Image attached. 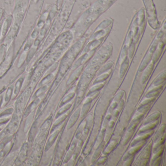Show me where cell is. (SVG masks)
Instances as JSON below:
<instances>
[{"instance_id":"obj_15","label":"cell","mask_w":166,"mask_h":166,"mask_svg":"<svg viewBox=\"0 0 166 166\" xmlns=\"http://www.w3.org/2000/svg\"><path fill=\"white\" fill-rule=\"evenodd\" d=\"M166 79V71H164L161 73L154 80L153 82V85L154 86H158L161 85L165 82Z\"/></svg>"},{"instance_id":"obj_42","label":"cell","mask_w":166,"mask_h":166,"mask_svg":"<svg viewBox=\"0 0 166 166\" xmlns=\"http://www.w3.org/2000/svg\"><path fill=\"white\" fill-rule=\"evenodd\" d=\"M84 127H82V126L78 129V132H77V133L76 135V137L77 139H79L81 138V137L82 136V133L84 130Z\"/></svg>"},{"instance_id":"obj_36","label":"cell","mask_w":166,"mask_h":166,"mask_svg":"<svg viewBox=\"0 0 166 166\" xmlns=\"http://www.w3.org/2000/svg\"><path fill=\"white\" fill-rule=\"evenodd\" d=\"M73 151L70 149V150L67 153L66 156L65 157V160H64V163H67L71 158L72 156H73Z\"/></svg>"},{"instance_id":"obj_59","label":"cell","mask_w":166,"mask_h":166,"mask_svg":"<svg viewBox=\"0 0 166 166\" xmlns=\"http://www.w3.org/2000/svg\"><path fill=\"white\" fill-rule=\"evenodd\" d=\"M1 25H0V34H1Z\"/></svg>"},{"instance_id":"obj_47","label":"cell","mask_w":166,"mask_h":166,"mask_svg":"<svg viewBox=\"0 0 166 166\" xmlns=\"http://www.w3.org/2000/svg\"><path fill=\"white\" fill-rule=\"evenodd\" d=\"M124 105V100H121L119 101V105H117V110L119 111H120L121 110H122V108L123 107Z\"/></svg>"},{"instance_id":"obj_25","label":"cell","mask_w":166,"mask_h":166,"mask_svg":"<svg viewBox=\"0 0 166 166\" xmlns=\"http://www.w3.org/2000/svg\"><path fill=\"white\" fill-rule=\"evenodd\" d=\"M104 84L103 83H100V84H98L95 85L94 86H93V87H92L89 91L88 92L87 96L91 95L92 94L94 93V92L98 91L99 90H100V89H101L102 87H103Z\"/></svg>"},{"instance_id":"obj_52","label":"cell","mask_w":166,"mask_h":166,"mask_svg":"<svg viewBox=\"0 0 166 166\" xmlns=\"http://www.w3.org/2000/svg\"><path fill=\"white\" fill-rule=\"evenodd\" d=\"M115 121H113V120H111L110 122H109V126L110 128H113V127L115 125Z\"/></svg>"},{"instance_id":"obj_57","label":"cell","mask_w":166,"mask_h":166,"mask_svg":"<svg viewBox=\"0 0 166 166\" xmlns=\"http://www.w3.org/2000/svg\"><path fill=\"white\" fill-rule=\"evenodd\" d=\"M111 117H112L111 115H108L106 116V118H107V119L108 120H110V119H111Z\"/></svg>"},{"instance_id":"obj_6","label":"cell","mask_w":166,"mask_h":166,"mask_svg":"<svg viewBox=\"0 0 166 166\" xmlns=\"http://www.w3.org/2000/svg\"><path fill=\"white\" fill-rule=\"evenodd\" d=\"M159 124V120H157L156 122H153L152 123H149L148 124H147L146 125H144L142 128L139 130L138 135H142L144 134H145L146 133L150 132L154 130V129L156 128V127Z\"/></svg>"},{"instance_id":"obj_10","label":"cell","mask_w":166,"mask_h":166,"mask_svg":"<svg viewBox=\"0 0 166 166\" xmlns=\"http://www.w3.org/2000/svg\"><path fill=\"white\" fill-rule=\"evenodd\" d=\"M19 124V119L16 115L13 116L12 121L10 122L9 125L8 126V128L6 131V132H12L15 131L18 128Z\"/></svg>"},{"instance_id":"obj_7","label":"cell","mask_w":166,"mask_h":166,"mask_svg":"<svg viewBox=\"0 0 166 166\" xmlns=\"http://www.w3.org/2000/svg\"><path fill=\"white\" fill-rule=\"evenodd\" d=\"M81 109L80 108L78 109L74 112L73 115H72L68 122L67 127V129H71L72 127H73L74 126L76 123L77 122L81 115Z\"/></svg>"},{"instance_id":"obj_1","label":"cell","mask_w":166,"mask_h":166,"mask_svg":"<svg viewBox=\"0 0 166 166\" xmlns=\"http://www.w3.org/2000/svg\"><path fill=\"white\" fill-rule=\"evenodd\" d=\"M152 149V143L150 142L141 151L136 162L133 165L135 166H147L149 163L151 156V152Z\"/></svg>"},{"instance_id":"obj_18","label":"cell","mask_w":166,"mask_h":166,"mask_svg":"<svg viewBox=\"0 0 166 166\" xmlns=\"http://www.w3.org/2000/svg\"><path fill=\"white\" fill-rule=\"evenodd\" d=\"M27 148L28 146L26 144H25L24 145V146H23L19 156V161L22 162L25 159L27 156Z\"/></svg>"},{"instance_id":"obj_38","label":"cell","mask_w":166,"mask_h":166,"mask_svg":"<svg viewBox=\"0 0 166 166\" xmlns=\"http://www.w3.org/2000/svg\"><path fill=\"white\" fill-rule=\"evenodd\" d=\"M162 156L158 157V158H157L153 162H152V166H160L162 163Z\"/></svg>"},{"instance_id":"obj_40","label":"cell","mask_w":166,"mask_h":166,"mask_svg":"<svg viewBox=\"0 0 166 166\" xmlns=\"http://www.w3.org/2000/svg\"><path fill=\"white\" fill-rule=\"evenodd\" d=\"M50 122H51V120L50 119H48L47 120L44 124L42 125L41 128V130L43 131H45L46 129H47L48 128V127L49 126V125L50 124Z\"/></svg>"},{"instance_id":"obj_43","label":"cell","mask_w":166,"mask_h":166,"mask_svg":"<svg viewBox=\"0 0 166 166\" xmlns=\"http://www.w3.org/2000/svg\"><path fill=\"white\" fill-rule=\"evenodd\" d=\"M33 115H31L27 120V121H26V124H25V132L27 131V129L29 128V126L30 125L31 122V121L32 120V119H33Z\"/></svg>"},{"instance_id":"obj_55","label":"cell","mask_w":166,"mask_h":166,"mask_svg":"<svg viewBox=\"0 0 166 166\" xmlns=\"http://www.w3.org/2000/svg\"><path fill=\"white\" fill-rule=\"evenodd\" d=\"M52 77V75H50L49 76H48L47 77V79H48L49 78H51ZM48 79H47V81ZM47 82V80L46 79H44V80L43 81V82H42V84H44V83H45L46 82Z\"/></svg>"},{"instance_id":"obj_58","label":"cell","mask_w":166,"mask_h":166,"mask_svg":"<svg viewBox=\"0 0 166 166\" xmlns=\"http://www.w3.org/2000/svg\"><path fill=\"white\" fill-rule=\"evenodd\" d=\"M2 101V97H0V105L1 104Z\"/></svg>"},{"instance_id":"obj_37","label":"cell","mask_w":166,"mask_h":166,"mask_svg":"<svg viewBox=\"0 0 166 166\" xmlns=\"http://www.w3.org/2000/svg\"><path fill=\"white\" fill-rule=\"evenodd\" d=\"M123 95H124V92L123 91L119 92L114 98V101L116 102L120 101L122 98V97L123 96Z\"/></svg>"},{"instance_id":"obj_48","label":"cell","mask_w":166,"mask_h":166,"mask_svg":"<svg viewBox=\"0 0 166 166\" xmlns=\"http://www.w3.org/2000/svg\"><path fill=\"white\" fill-rule=\"evenodd\" d=\"M77 141L74 140L71 146L70 147V149L74 151L76 149V147L77 146Z\"/></svg>"},{"instance_id":"obj_35","label":"cell","mask_w":166,"mask_h":166,"mask_svg":"<svg viewBox=\"0 0 166 166\" xmlns=\"http://www.w3.org/2000/svg\"><path fill=\"white\" fill-rule=\"evenodd\" d=\"M151 107V105H146L142 107H138L137 108V111L140 113L141 114H144L145 112H147Z\"/></svg>"},{"instance_id":"obj_46","label":"cell","mask_w":166,"mask_h":166,"mask_svg":"<svg viewBox=\"0 0 166 166\" xmlns=\"http://www.w3.org/2000/svg\"><path fill=\"white\" fill-rule=\"evenodd\" d=\"M13 112V109H7V110L3 112L1 114H0V116H4V115L11 114Z\"/></svg>"},{"instance_id":"obj_14","label":"cell","mask_w":166,"mask_h":166,"mask_svg":"<svg viewBox=\"0 0 166 166\" xmlns=\"http://www.w3.org/2000/svg\"><path fill=\"white\" fill-rule=\"evenodd\" d=\"M104 145H105V143L104 142L100 144V145L98 147V149H96L93 156L92 158V163H95V162L98 159V158L99 157V156L101 154V153L103 151V148L104 147Z\"/></svg>"},{"instance_id":"obj_13","label":"cell","mask_w":166,"mask_h":166,"mask_svg":"<svg viewBox=\"0 0 166 166\" xmlns=\"http://www.w3.org/2000/svg\"><path fill=\"white\" fill-rule=\"evenodd\" d=\"M166 126L165 124H163L159 128L156 133V135L154 138V142H156L159 139H160L165 134L166 130Z\"/></svg>"},{"instance_id":"obj_53","label":"cell","mask_w":166,"mask_h":166,"mask_svg":"<svg viewBox=\"0 0 166 166\" xmlns=\"http://www.w3.org/2000/svg\"><path fill=\"white\" fill-rule=\"evenodd\" d=\"M9 120V119H0V124H2V123H6Z\"/></svg>"},{"instance_id":"obj_31","label":"cell","mask_w":166,"mask_h":166,"mask_svg":"<svg viewBox=\"0 0 166 166\" xmlns=\"http://www.w3.org/2000/svg\"><path fill=\"white\" fill-rule=\"evenodd\" d=\"M156 100V98L155 97L152 98H147L146 100H144L140 103L139 107H142V106H144L146 105H149L152 103H153V102L154 101Z\"/></svg>"},{"instance_id":"obj_51","label":"cell","mask_w":166,"mask_h":166,"mask_svg":"<svg viewBox=\"0 0 166 166\" xmlns=\"http://www.w3.org/2000/svg\"><path fill=\"white\" fill-rule=\"evenodd\" d=\"M92 101H93V98H86V99L85 100V101L84 103H83V105L90 104V103H91Z\"/></svg>"},{"instance_id":"obj_19","label":"cell","mask_w":166,"mask_h":166,"mask_svg":"<svg viewBox=\"0 0 166 166\" xmlns=\"http://www.w3.org/2000/svg\"><path fill=\"white\" fill-rule=\"evenodd\" d=\"M152 56V55L150 54L148 55L146 58H145L144 61L142 62V63L139 69V71L140 72H142L145 70V69L148 66V65H149V62L151 61Z\"/></svg>"},{"instance_id":"obj_56","label":"cell","mask_w":166,"mask_h":166,"mask_svg":"<svg viewBox=\"0 0 166 166\" xmlns=\"http://www.w3.org/2000/svg\"><path fill=\"white\" fill-rule=\"evenodd\" d=\"M39 44H40V41H38V40H37V41H36L35 42L34 45H35V46H38Z\"/></svg>"},{"instance_id":"obj_33","label":"cell","mask_w":166,"mask_h":166,"mask_svg":"<svg viewBox=\"0 0 166 166\" xmlns=\"http://www.w3.org/2000/svg\"><path fill=\"white\" fill-rule=\"evenodd\" d=\"M113 65V63L111 62H110L108 64L105 65V66H104L99 71L98 73V75H100L101 74L103 73L104 72L106 71L107 70H108L109 69H110L111 68Z\"/></svg>"},{"instance_id":"obj_45","label":"cell","mask_w":166,"mask_h":166,"mask_svg":"<svg viewBox=\"0 0 166 166\" xmlns=\"http://www.w3.org/2000/svg\"><path fill=\"white\" fill-rule=\"evenodd\" d=\"M11 139V137H7V138H6L5 139L3 140V141L0 144V149H3L4 146L6 145V144Z\"/></svg>"},{"instance_id":"obj_4","label":"cell","mask_w":166,"mask_h":166,"mask_svg":"<svg viewBox=\"0 0 166 166\" xmlns=\"http://www.w3.org/2000/svg\"><path fill=\"white\" fill-rule=\"evenodd\" d=\"M154 132V131L153 130L150 132L146 133L145 134L142 135V136H140L139 137H136V138L134 139L131 143V146L132 147L143 142L147 141L152 136H153Z\"/></svg>"},{"instance_id":"obj_11","label":"cell","mask_w":166,"mask_h":166,"mask_svg":"<svg viewBox=\"0 0 166 166\" xmlns=\"http://www.w3.org/2000/svg\"><path fill=\"white\" fill-rule=\"evenodd\" d=\"M128 66H129V60L127 57H126L121 65L120 71H119L120 78H122L124 77L126 72L127 71Z\"/></svg>"},{"instance_id":"obj_21","label":"cell","mask_w":166,"mask_h":166,"mask_svg":"<svg viewBox=\"0 0 166 166\" xmlns=\"http://www.w3.org/2000/svg\"><path fill=\"white\" fill-rule=\"evenodd\" d=\"M116 143L115 141H113L109 144L108 146L106 148L105 151L103 152L104 155L107 156L109 154L112 152V151L116 147Z\"/></svg>"},{"instance_id":"obj_39","label":"cell","mask_w":166,"mask_h":166,"mask_svg":"<svg viewBox=\"0 0 166 166\" xmlns=\"http://www.w3.org/2000/svg\"><path fill=\"white\" fill-rule=\"evenodd\" d=\"M107 159V156L106 155H104V156H101L100 158H99L98 160L97 163L98 165L103 164L105 163Z\"/></svg>"},{"instance_id":"obj_44","label":"cell","mask_w":166,"mask_h":166,"mask_svg":"<svg viewBox=\"0 0 166 166\" xmlns=\"http://www.w3.org/2000/svg\"><path fill=\"white\" fill-rule=\"evenodd\" d=\"M46 89V87H45V86L44 87L41 88L40 89H39V90L36 92V93H35V97H39V96L41 94H42L43 93H44V92L45 91Z\"/></svg>"},{"instance_id":"obj_20","label":"cell","mask_w":166,"mask_h":166,"mask_svg":"<svg viewBox=\"0 0 166 166\" xmlns=\"http://www.w3.org/2000/svg\"><path fill=\"white\" fill-rule=\"evenodd\" d=\"M40 101V100L39 99H37L35 101H34L32 104H31L30 105H29V106L27 108L25 112V113H24V116L25 117L28 116L29 114H30L31 112H32L33 110H34V109L36 108V107L37 106V105H38V104L39 103Z\"/></svg>"},{"instance_id":"obj_12","label":"cell","mask_w":166,"mask_h":166,"mask_svg":"<svg viewBox=\"0 0 166 166\" xmlns=\"http://www.w3.org/2000/svg\"><path fill=\"white\" fill-rule=\"evenodd\" d=\"M165 140H166V136H165V134H164V136L160 139H159L158 141H157L156 142H155V144L153 148V153H156L162 147V146L164 144Z\"/></svg>"},{"instance_id":"obj_8","label":"cell","mask_w":166,"mask_h":166,"mask_svg":"<svg viewBox=\"0 0 166 166\" xmlns=\"http://www.w3.org/2000/svg\"><path fill=\"white\" fill-rule=\"evenodd\" d=\"M161 116V114L159 112H156L153 113L151 115L148 116V117L143 122V126L146 125L149 123L156 122L157 120H159L160 117Z\"/></svg>"},{"instance_id":"obj_23","label":"cell","mask_w":166,"mask_h":166,"mask_svg":"<svg viewBox=\"0 0 166 166\" xmlns=\"http://www.w3.org/2000/svg\"><path fill=\"white\" fill-rule=\"evenodd\" d=\"M23 81H24V78H20L16 82V83L15 84V89H14V94L15 95H17L19 93V92L20 91L22 85V83L23 82Z\"/></svg>"},{"instance_id":"obj_29","label":"cell","mask_w":166,"mask_h":166,"mask_svg":"<svg viewBox=\"0 0 166 166\" xmlns=\"http://www.w3.org/2000/svg\"><path fill=\"white\" fill-rule=\"evenodd\" d=\"M71 106L72 104L71 103H68L66 105H65V106H63L62 108L61 109L59 110V111L58 112V114H57V116H60V115L65 114V112H67L68 110H69L71 108Z\"/></svg>"},{"instance_id":"obj_3","label":"cell","mask_w":166,"mask_h":166,"mask_svg":"<svg viewBox=\"0 0 166 166\" xmlns=\"http://www.w3.org/2000/svg\"><path fill=\"white\" fill-rule=\"evenodd\" d=\"M147 141L143 142L140 143L139 144L136 145V146L132 147V148L129 149L128 152L126 153L125 155L123 157V160L126 161V160L128 159L130 157L135 156L137 153L140 152L144 146L146 145Z\"/></svg>"},{"instance_id":"obj_5","label":"cell","mask_w":166,"mask_h":166,"mask_svg":"<svg viewBox=\"0 0 166 166\" xmlns=\"http://www.w3.org/2000/svg\"><path fill=\"white\" fill-rule=\"evenodd\" d=\"M144 115L143 114H140L137 116H136L135 118L132 119V121L130 123L129 126L127 129V132H133L137 127L140 124V123L141 122Z\"/></svg>"},{"instance_id":"obj_54","label":"cell","mask_w":166,"mask_h":166,"mask_svg":"<svg viewBox=\"0 0 166 166\" xmlns=\"http://www.w3.org/2000/svg\"><path fill=\"white\" fill-rule=\"evenodd\" d=\"M119 114V111L118 110H116L115 112H114V116L115 117H117Z\"/></svg>"},{"instance_id":"obj_9","label":"cell","mask_w":166,"mask_h":166,"mask_svg":"<svg viewBox=\"0 0 166 166\" xmlns=\"http://www.w3.org/2000/svg\"><path fill=\"white\" fill-rule=\"evenodd\" d=\"M153 63H150L148 65V66L146 67L145 69V71L144 72L143 75L142 77L141 78V83L142 84H144L146 82L148 78L149 77L150 75L151 74V73L153 71Z\"/></svg>"},{"instance_id":"obj_50","label":"cell","mask_w":166,"mask_h":166,"mask_svg":"<svg viewBox=\"0 0 166 166\" xmlns=\"http://www.w3.org/2000/svg\"><path fill=\"white\" fill-rule=\"evenodd\" d=\"M117 105H118L117 102L114 101L112 103V104L111 105V108L113 110H115V109L117 107Z\"/></svg>"},{"instance_id":"obj_24","label":"cell","mask_w":166,"mask_h":166,"mask_svg":"<svg viewBox=\"0 0 166 166\" xmlns=\"http://www.w3.org/2000/svg\"><path fill=\"white\" fill-rule=\"evenodd\" d=\"M75 95V93H74V92L71 93L67 95L65 97V98H63V99L62 100V101L61 102V106H63V105H65V104L67 103L68 102L71 100L72 99L74 98Z\"/></svg>"},{"instance_id":"obj_16","label":"cell","mask_w":166,"mask_h":166,"mask_svg":"<svg viewBox=\"0 0 166 166\" xmlns=\"http://www.w3.org/2000/svg\"><path fill=\"white\" fill-rule=\"evenodd\" d=\"M59 132H60L59 130H57L56 131H55L51 135V136L50 137V138L48 139V141L47 143L46 148H45L46 151H47V150L49 149L51 147V146L53 145V144L54 143L55 140L57 138V137H58V135L59 133Z\"/></svg>"},{"instance_id":"obj_41","label":"cell","mask_w":166,"mask_h":166,"mask_svg":"<svg viewBox=\"0 0 166 166\" xmlns=\"http://www.w3.org/2000/svg\"><path fill=\"white\" fill-rule=\"evenodd\" d=\"M133 160H134V156L130 157L128 159L125 161V164L124 165L126 166H131L133 163Z\"/></svg>"},{"instance_id":"obj_17","label":"cell","mask_w":166,"mask_h":166,"mask_svg":"<svg viewBox=\"0 0 166 166\" xmlns=\"http://www.w3.org/2000/svg\"><path fill=\"white\" fill-rule=\"evenodd\" d=\"M82 69H83V66H81L79 68H78V70H76L73 73V74L72 75L70 78H69V79L68 80V81L67 82V84H71L72 82H73L76 80V79L78 78V77L79 76V75L82 72Z\"/></svg>"},{"instance_id":"obj_30","label":"cell","mask_w":166,"mask_h":166,"mask_svg":"<svg viewBox=\"0 0 166 166\" xmlns=\"http://www.w3.org/2000/svg\"><path fill=\"white\" fill-rule=\"evenodd\" d=\"M90 105H91V103L83 105V106L82 108V112H81V115H80L82 117H84V116L87 115L88 111L90 109Z\"/></svg>"},{"instance_id":"obj_49","label":"cell","mask_w":166,"mask_h":166,"mask_svg":"<svg viewBox=\"0 0 166 166\" xmlns=\"http://www.w3.org/2000/svg\"><path fill=\"white\" fill-rule=\"evenodd\" d=\"M34 52H35V51L33 50H31L30 51V52H29V55H28V57H27V62H28V61H30L31 58H32V57H33V55H34Z\"/></svg>"},{"instance_id":"obj_26","label":"cell","mask_w":166,"mask_h":166,"mask_svg":"<svg viewBox=\"0 0 166 166\" xmlns=\"http://www.w3.org/2000/svg\"><path fill=\"white\" fill-rule=\"evenodd\" d=\"M37 132V125L36 124L35 125L34 124L32 126V127L31 128L30 132L29 133V141L30 142H32L34 138H35V136Z\"/></svg>"},{"instance_id":"obj_32","label":"cell","mask_w":166,"mask_h":166,"mask_svg":"<svg viewBox=\"0 0 166 166\" xmlns=\"http://www.w3.org/2000/svg\"><path fill=\"white\" fill-rule=\"evenodd\" d=\"M13 86H10V87H9L7 89V93H6V95L5 96V101L6 102H8L9 101L11 95L12 94V91H13Z\"/></svg>"},{"instance_id":"obj_22","label":"cell","mask_w":166,"mask_h":166,"mask_svg":"<svg viewBox=\"0 0 166 166\" xmlns=\"http://www.w3.org/2000/svg\"><path fill=\"white\" fill-rule=\"evenodd\" d=\"M11 23V19H10L9 18H8L4 22V23L3 24V31H2V35L3 36H4L7 34L9 28L10 27Z\"/></svg>"},{"instance_id":"obj_28","label":"cell","mask_w":166,"mask_h":166,"mask_svg":"<svg viewBox=\"0 0 166 166\" xmlns=\"http://www.w3.org/2000/svg\"><path fill=\"white\" fill-rule=\"evenodd\" d=\"M133 135V132H128L126 133L125 136L124 137V139L122 142V144L123 145H126L128 143L130 142V140L132 137Z\"/></svg>"},{"instance_id":"obj_27","label":"cell","mask_w":166,"mask_h":166,"mask_svg":"<svg viewBox=\"0 0 166 166\" xmlns=\"http://www.w3.org/2000/svg\"><path fill=\"white\" fill-rule=\"evenodd\" d=\"M109 76V74L108 73H106L103 74L102 75L98 77V78H97L94 82V84H98L99 83H100L102 82H104L107 78H108Z\"/></svg>"},{"instance_id":"obj_2","label":"cell","mask_w":166,"mask_h":166,"mask_svg":"<svg viewBox=\"0 0 166 166\" xmlns=\"http://www.w3.org/2000/svg\"><path fill=\"white\" fill-rule=\"evenodd\" d=\"M30 88H28L25 91L23 94L17 100L16 105V108L17 109V112L18 113L20 114L23 111L24 105L26 102L27 98L30 93Z\"/></svg>"},{"instance_id":"obj_34","label":"cell","mask_w":166,"mask_h":166,"mask_svg":"<svg viewBox=\"0 0 166 166\" xmlns=\"http://www.w3.org/2000/svg\"><path fill=\"white\" fill-rule=\"evenodd\" d=\"M67 115L65 114L62 116H61V117L58 119V120L56 121V122H55L54 124V127L60 125L61 124L62 122L64 121V120L67 118Z\"/></svg>"}]
</instances>
